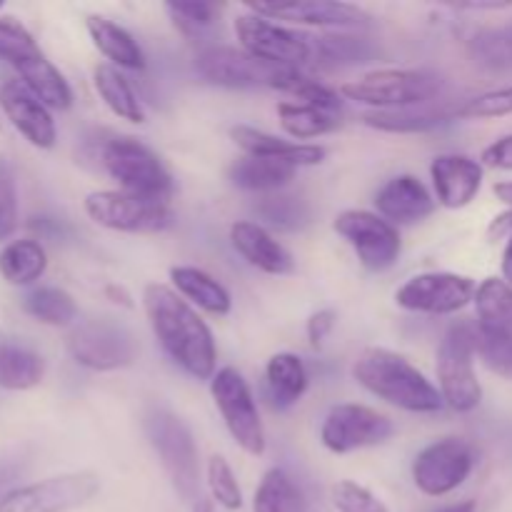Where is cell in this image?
I'll return each mask as SVG.
<instances>
[{"mask_svg": "<svg viewBox=\"0 0 512 512\" xmlns=\"http://www.w3.org/2000/svg\"><path fill=\"white\" fill-rule=\"evenodd\" d=\"M143 308L160 348L180 370L195 380L218 373V348L210 325L170 285L150 283L143 290Z\"/></svg>", "mask_w": 512, "mask_h": 512, "instance_id": "cell-1", "label": "cell"}, {"mask_svg": "<svg viewBox=\"0 0 512 512\" xmlns=\"http://www.w3.org/2000/svg\"><path fill=\"white\" fill-rule=\"evenodd\" d=\"M353 378L370 395L405 413H438L440 390L405 355L388 348H365L353 363Z\"/></svg>", "mask_w": 512, "mask_h": 512, "instance_id": "cell-2", "label": "cell"}, {"mask_svg": "<svg viewBox=\"0 0 512 512\" xmlns=\"http://www.w3.org/2000/svg\"><path fill=\"white\" fill-rule=\"evenodd\" d=\"M0 60L18 73L25 88L33 90L50 110H68L73 105L65 75L40 50L38 40L20 20L0 15Z\"/></svg>", "mask_w": 512, "mask_h": 512, "instance_id": "cell-3", "label": "cell"}, {"mask_svg": "<svg viewBox=\"0 0 512 512\" xmlns=\"http://www.w3.org/2000/svg\"><path fill=\"white\" fill-rule=\"evenodd\" d=\"M143 428L173 483V490L183 503L193 508L203 495H200V455L190 428L168 408L150 410Z\"/></svg>", "mask_w": 512, "mask_h": 512, "instance_id": "cell-4", "label": "cell"}, {"mask_svg": "<svg viewBox=\"0 0 512 512\" xmlns=\"http://www.w3.org/2000/svg\"><path fill=\"white\" fill-rule=\"evenodd\" d=\"M443 93V78L425 68H385L345 83L340 95L370 110H403L430 105Z\"/></svg>", "mask_w": 512, "mask_h": 512, "instance_id": "cell-5", "label": "cell"}, {"mask_svg": "<svg viewBox=\"0 0 512 512\" xmlns=\"http://www.w3.org/2000/svg\"><path fill=\"white\" fill-rule=\"evenodd\" d=\"M475 355H478V330L475 323L458 320L445 330L438 345V390L445 405L455 413H473L483 400L478 373H475Z\"/></svg>", "mask_w": 512, "mask_h": 512, "instance_id": "cell-6", "label": "cell"}, {"mask_svg": "<svg viewBox=\"0 0 512 512\" xmlns=\"http://www.w3.org/2000/svg\"><path fill=\"white\" fill-rule=\"evenodd\" d=\"M100 165L113 180H118L120 190L138 198L170 203L175 193V183L163 160L130 135H118L100 145Z\"/></svg>", "mask_w": 512, "mask_h": 512, "instance_id": "cell-7", "label": "cell"}, {"mask_svg": "<svg viewBox=\"0 0 512 512\" xmlns=\"http://www.w3.org/2000/svg\"><path fill=\"white\" fill-rule=\"evenodd\" d=\"M478 355L493 373L512 380V288L503 278H485L475 293Z\"/></svg>", "mask_w": 512, "mask_h": 512, "instance_id": "cell-8", "label": "cell"}, {"mask_svg": "<svg viewBox=\"0 0 512 512\" xmlns=\"http://www.w3.org/2000/svg\"><path fill=\"white\" fill-rule=\"evenodd\" d=\"M85 213L95 225L113 233L153 235L173 228L175 213L170 203L138 198L125 190H93L85 195Z\"/></svg>", "mask_w": 512, "mask_h": 512, "instance_id": "cell-9", "label": "cell"}, {"mask_svg": "<svg viewBox=\"0 0 512 512\" xmlns=\"http://www.w3.org/2000/svg\"><path fill=\"white\" fill-rule=\"evenodd\" d=\"M210 398H213L235 445L253 458H260L268 443H265V428L258 413V403H255V395L243 373L230 368V365L220 368L210 378Z\"/></svg>", "mask_w": 512, "mask_h": 512, "instance_id": "cell-10", "label": "cell"}, {"mask_svg": "<svg viewBox=\"0 0 512 512\" xmlns=\"http://www.w3.org/2000/svg\"><path fill=\"white\" fill-rule=\"evenodd\" d=\"M240 48L253 58L278 68H300L313 63V38L283 23L255 13H240L233 23Z\"/></svg>", "mask_w": 512, "mask_h": 512, "instance_id": "cell-11", "label": "cell"}, {"mask_svg": "<svg viewBox=\"0 0 512 512\" xmlns=\"http://www.w3.org/2000/svg\"><path fill=\"white\" fill-rule=\"evenodd\" d=\"M98 490V475L75 470L10 490L0 498V512H70L88 505Z\"/></svg>", "mask_w": 512, "mask_h": 512, "instance_id": "cell-12", "label": "cell"}, {"mask_svg": "<svg viewBox=\"0 0 512 512\" xmlns=\"http://www.w3.org/2000/svg\"><path fill=\"white\" fill-rule=\"evenodd\" d=\"M68 353L83 368L110 373L133 365L138 355L133 333L110 318L85 320L68 335Z\"/></svg>", "mask_w": 512, "mask_h": 512, "instance_id": "cell-13", "label": "cell"}, {"mask_svg": "<svg viewBox=\"0 0 512 512\" xmlns=\"http://www.w3.org/2000/svg\"><path fill=\"white\" fill-rule=\"evenodd\" d=\"M333 230L355 250L360 265L370 273H383L398 263L403 250L398 228L373 210H343L335 215Z\"/></svg>", "mask_w": 512, "mask_h": 512, "instance_id": "cell-14", "label": "cell"}, {"mask_svg": "<svg viewBox=\"0 0 512 512\" xmlns=\"http://www.w3.org/2000/svg\"><path fill=\"white\" fill-rule=\"evenodd\" d=\"M475 468V450L463 438H440L413 460V483L428 498H443L458 490Z\"/></svg>", "mask_w": 512, "mask_h": 512, "instance_id": "cell-15", "label": "cell"}, {"mask_svg": "<svg viewBox=\"0 0 512 512\" xmlns=\"http://www.w3.org/2000/svg\"><path fill=\"white\" fill-rule=\"evenodd\" d=\"M395 425L388 415L360 403H340L330 408L320 425V443L335 455L375 448L390 440Z\"/></svg>", "mask_w": 512, "mask_h": 512, "instance_id": "cell-16", "label": "cell"}, {"mask_svg": "<svg viewBox=\"0 0 512 512\" xmlns=\"http://www.w3.org/2000/svg\"><path fill=\"white\" fill-rule=\"evenodd\" d=\"M245 10L288 25H308L320 30H365L373 25L370 13L340 0H260L245 3Z\"/></svg>", "mask_w": 512, "mask_h": 512, "instance_id": "cell-17", "label": "cell"}, {"mask_svg": "<svg viewBox=\"0 0 512 512\" xmlns=\"http://www.w3.org/2000/svg\"><path fill=\"white\" fill-rule=\"evenodd\" d=\"M478 283L458 273H420L405 280L395 293V305L410 313L455 315L475 303Z\"/></svg>", "mask_w": 512, "mask_h": 512, "instance_id": "cell-18", "label": "cell"}, {"mask_svg": "<svg viewBox=\"0 0 512 512\" xmlns=\"http://www.w3.org/2000/svg\"><path fill=\"white\" fill-rule=\"evenodd\" d=\"M278 65H268L263 60L253 58L245 53L243 48H233V45H205L198 55H195V73L210 85L230 90H245V88H273L275 78H278Z\"/></svg>", "mask_w": 512, "mask_h": 512, "instance_id": "cell-19", "label": "cell"}, {"mask_svg": "<svg viewBox=\"0 0 512 512\" xmlns=\"http://www.w3.org/2000/svg\"><path fill=\"white\" fill-rule=\"evenodd\" d=\"M0 110L8 123L28 140L33 148L50 150L58 143V128H55L53 113L48 105L38 98L20 80H8L0 88Z\"/></svg>", "mask_w": 512, "mask_h": 512, "instance_id": "cell-20", "label": "cell"}, {"mask_svg": "<svg viewBox=\"0 0 512 512\" xmlns=\"http://www.w3.org/2000/svg\"><path fill=\"white\" fill-rule=\"evenodd\" d=\"M435 200L448 210L468 208L483 188V165L468 155L445 153L430 163Z\"/></svg>", "mask_w": 512, "mask_h": 512, "instance_id": "cell-21", "label": "cell"}, {"mask_svg": "<svg viewBox=\"0 0 512 512\" xmlns=\"http://www.w3.org/2000/svg\"><path fill=\"white\" fill-rule=\"evenodd\" d=\"M375 208L380 218L393 225H413L423 223L425 218L435 213L438 200L430 195L425 183L415 175L403 173L390 178L375 195Z\"/></svg>", "mask_w": 512, "mask_h": 512, "instance_id": "cell-22", "label": "cell"}, {"mask_svg": "<svg viewBox=\"0 0 512 512\" xmlns=\"http://www.w3.org/2000/svg\"><path fill=\"white\" fill-rule=\"evenodd\" d=\"M230 245L245 263L268 275H290L295 270L290 250L255 220H235L230 225Z\"/></svg>", "mask_w": 512, "mask_h": 512, "instance_id": "cell-23", "label": "cell"}, {"mask_svg": "<svg viewBox=\"0 0 512 512\" xmlns=\"http://www.w3.org/2000/svg\"><path fill=\"white\" fill-rule=\"evenodd\" d=\"M230 138H233V143L238 145L245 155L280 160V163H290L295 165V168L320 165L325 160V155H328V150H325L323 145L295 143V140L278 138V135L268 133V130L253 128V125H233V128H230Z\"/></svg>", "mask_w": 512, "mask_h": 512, "instance_id": "cell-24", "label": "cell"}, {"mask_svg": "<svg viewBox=\"0 0 512 512\" xmlns=\"http://www.w3.org/2000/svg\"><path fill=\"white\" fill-rule=\"evenodd\" d=\"M85 28H88L90 40L98 48V53L115 65L118 70H143L145 55L138 40L118 25L115 20L105 18V15H88L85 18Z\"/></svg>", "mask_w": 512, "mask_h": 512, "instance_id": "cell-25", "label": "cell"}, {"mask_svg": "<svg viewBox=\"0 0 512 512\" xmlns=\"http://www.w3.org/2000/svg\"><path fill=\"white\" fill-rule=\"evenodd\" d=\"M170 283H173L175 293L183 295L193 308L205 310L210 315L223 318L233 308V298H230L228 288L210 273L193 268V265H175V268H170Z\"/></svg>", "mask_w": 512, "mask_h": 512, "instance_id": "cell-26", "label": "cell"}, {"mask_svg": "<svg viewBox=\"0 0 512 512\" xmlns=\"http://www.w3.org/2000/svg\"><path fill=\"white\" fill-rule=\"evenodd\" d=\"M298 168L290 163H280V160L270 158H255V155H243L235 160L228 168V180L238 190H248V193H280L290 180L295 178Z\"/></svg>", "mask_w": 512, "mask_h": 512, "instance_id": "cell-27", "label": "cell"}, {"mask_svg": "<svg viewBox=\"0 0 512 512\" xmlns=\"http://www.w3.org/2000/svg\"><path fill=\"white\" fill-rule=\"evenodd\" d=\"M45 378V360L30 345L15 338H0V388L23 393Z\"/></svg>", "mask_w": 512, "mask_h": 512, "instance_id": "cell-28", "label": "cell"}, {"mask_svg": "<svg viewBox=\"0 0 512 512\" xmlns=\"http://www.w3.org/2000/svg\"><path fill=\"white\" fill-rule=\"evenodd\" d=\"M265 390L275 410H288L308 390V370L295 353H275L265 365Z\"/></svg>", "mask_w": 512, "mask_h": 512, "instance_id": "cell-29", "label": "cell"}, {"mask_svg": "<svg viewBox=\"0 0 512 512\" xmlns=\"http://www.w3.org/2000/svg\"><path fill=\"white\" fill-rule=\"evenodd\" d=\"M93 88L100 95V100L105 103V108L113 115H118L120 120H128V123L143 125L145 123V108L140 103V98L135 95L130 80L120 73L115 65L100 63L93 70Z\"/></svg>", "mask_w": 512, "mask_h": 512, "instance_id": "cell-30", "label": "cell"}, {"mask_svg": "<svg viewBox=\"0 0 512 512\" xmlns=\"http://www.w3.org/2000/svg\"><path fill=\"white\" fill-rule=\"evenodd\" d=\"M455 113L448 108H435V105H418V108H403V110H368L363 113V123L368 128L380 130V133H428V130L440 128V125L450 123Z\"/></svg>", "mask_w": 512, "mask_h": 512, "instance_id": "cell-31", "label": "cell"}, {"mask_svg": "<svg viewBox=\"0 0 512 512\" xmlns=\"http://www.w3.org/2000/svg\"><path fill=\"white\" fill-rule=\"evenodd\" d=\"M48 270V253L33 238L13 240L0 250V275L15 288H28Z\"/></svg>", "mask_w": 512, "mask_h": 512, "instance_id": "cell-32", "label": "cell"}, {"mask_svg": "<svg viewBox=\"0 0 512 512\" xmlns=\"http://www.w3.org/2000/svg\"><path fill=\"white\" fill-rule=\"evenodd\" d=\"M375 58V45L370 38L350 33H325L313 38V63L323 68H345Z\"/></svg>", "mask_w": 512, "mask_h": 512, "instance_id": "cell-33", "label": "cell"}, {"mask_svg": "<svg viewBox=\"0 0 512 512\" xmlns=\"http://www.w3.org/2000/svg\"><path fill=\"white\" fill-rule=\"evenodd\" d=\"M23 310L38 323L50 328H70L78 318V305L73 295L55 285H40L25 293Z\"/></svg>", "mask_w": 512, "mask_h": 512, "instance_id": "cell-34", "label": "cell"}, {"mask_svg": "<svg viewBox=\"0 0 512 512\" xmlns=\"http://www.w3.org/2000/svg\"><path fill=\"white\" fill-rule=\"evenodd\" d=\"M278 120H280V128H283L295 143L335 133V130L343 125L340 115L325 113V110H318L313 108V105H305V103H295V100L278 103Z\"/></svg>", "mask_w": 512, "mask_h": 512, "instance_id": "cell-35", "label": "cell"}, {"mask_svg": "<svg viewBox=\"0 0 512 512\" xmlns=\"http://www.w3.org/2000/svg\"><path fill=\"white\" fill-rule=\"evenodd\" d=\"M273 88L295 95V98H298V103L313 105V108L325 110V113L340 115V110H343V95H340L338 90H333L330 85L320 83L318 78L303 73L300 68H280Z\"/></svg>", "mask_w": 512, "mask_h": 512, "instance_id": "cell-36", "label": "cell"}, {"mask_svg": "<svg viewBox=\"0 0 512 512\" xmlns=\"http://www.w3.org/2000/svg\"><path fill=\"white\" fill-rule=\"evenodd\" d=\"M253 512H308L305 498L295 480L283 468H273L263 475L253 498Z\"/></svg>", "mask_w": 512, "mask_h": 512, "instance_id": "cell-37", "label": "cell"}, {"mask_svg": "<svg viewBox=\"0 0 512 512\" xmlns=\"http://www.w3.org/2000/svg\"><path fill=\"white\" fill-rule=\"evenodd\" d=\"M255 215L265 230H300L310 223V205L298 195L270 193L255 203Z\"/></svg>", "mask_w": 512, "mask_h": 512, "instance_id": "cell-38", "label": "cell"}, {"mask_svg": "<svg viewBox=\"0 0 512 512\" xmlns=\"http://www.w3.org/2000/svg\"><path fill=\"white\" fill-rule=\"evenodd\" d=\"M468 50L473 63L480 65V68L493 70V73L512 70V23L475 33Z\"/></svg>", "mask_w": 512, "mask_h": 512, "instance_id": "cell-39", "label": "cell"}, {"mask_svg": "<svg viewBox=\"0 0 512 512\" xmlns=\"http://www.w3.org/2000/svg\"><path fill=\"white\" fill-rule=\"evenodd\" d=\"M170 23L185 35V38H203L218 20V5L203 3V0H185V3H165Z\"/></svg>", "mask_w": 512, "mask_h": 512, "instance_id": "cell-40", "label": "cell"}, {"mask_svg": "<svg viewBox=\"0 0 512 512\" xmlns=\"http://www.w3.org/2000/svg\"><path fill=\"white\" fill-rule=\"evenodd\" d=\"M205 483H208L210 500L218 503L225 510H240L243 508V490H240L238 478H235L233 468L223 455H213L205 465Z\"/></svg>", "mask_w": 512, "mask_h": 512, "instance_id": "cell-41", "label": "cell"}, {"mask_svg": "<svg viewBox=\"0 0 512 512\" xmlns=\"http://www.w3.org/2000/svg\"><path fill=\"white\" fill-rule=\"evenodd\" d=\"M512 115V85L508 88L488 90V93L470 98L455 110V118H473V120H493Z\"/></svg>", "mask_w": 512, "mask_h": 512, "instance_id": "cell-42", "label": "cell"}, {"mask_svg": "<svg viewBox=\"0 0 512 512\" xmlns=\"http://www.w3.org/2000/svg\"><path fill=\"white\" fill-rule=\"evenodd\" d=\"M18 228V180L5 155H0V240H8Z\"/></svg>", "mask_w": 512, "mask_h": 512, "instance_id": "cell-43", "label": "cell"}, {"mask_svg": "<svg viewBox=\"0 0 512 512\" xmlns=\"http://www.w3.org/2000/svg\"><path fill=\"white\" fill-rule=\"evenodd\" d=\"M330 498H333V505L338 508V512H390L378 495L370 493L363 485L353 483V480L335 483Z\"/></svg>", "mask_w": 512, "mask_h": 512, "instance_id": "cell-44", "label": "cell"}, {"mask_svg": "<svg viewBox=\"0 0 512 512\" xmlns=\"http://www.w3.org/2000/svg\"><path fill=\"white\" fill-rule=\"evenodd\" d=\"M335 323H338V313L333 308H323L315 310L313 315L308 318V325H305V333H308V340L313 348H320L325 343L330 333H333Z\"/></svg>", "mask_w": 512, "mask_h": 512, "instance_id": "cell-45", "label": "cell"}, {"mask_svg": "<svg viewBox=\"0 0 512 512\" xmlns=\"http://www.w3.org/2000/svg\"><path fill=\"white\" fill-rule=\"evenodd\" d=\"M480 165L512 173V133L503 135V138H498L495 143H490L488 148L483 150V155H480Z\"/></svg>", "mask_w": 512, "mask_h": 512, "instance_id": "cell-46", "label": "cell"}, {"mask_svg": "<svg viewBox=\"0 0 512 512\" xmlns=\"http://www.w3.org/2000/svg\"><path fill=\"white\" fill-rule=\"evenodd\" d=\"M105 295H108L113 303L123 305V308H133V300H130V295L125 293V288H120V285H108V288H105Z\"/></svg>", "mask_w": 512, "mask_h": 512, "instance_id": "cell-47", "label": "cell"}, {"mask_svg": "<svg viewBox=\"0 0 512 512\" xmlns=\"http://www.w3.org/2000/svg\"><path fill=\"white\" fill-rule=\"evenodd\" d=\"M493 193L500 203L510 205L512 208V180H500V183L493 185Z\"/></svg>", "mask_w": 512, "mask_h": 512, "instance_id": "cell-48", "label": "cell"}, {"mask_svg": "<svg viewBox=\"0 0 512 512\" xmlns=\"http://www.w3.org/2000/svg\"><path fill=\"white\" fill-rule=\"evenodd\" d=\"M503 280L512 288V235L505 245V253H503Z\"/></svg>", "mask_w": 512, "mask_h": 512, "instance_id": "cell-49", "label": "cell"}, {"mask_svg": "<svg viewBox=\"0 0 512 512\" xmlns=\"http://www.w3.org/2000/svg\"><path fill=\"white\" fill-rule=\"evenodd\" d=\"M438 512H475L473 503H458V505H450V508H443Z\"/></svg>", "mask_w": 512, "mask_h": 512, "instance_id": "cell-50", "label": "cell"}, {"mask_svg": "<svg viewBox=\"0 0 512 512\" xmlns=\"http://www.w3.org/2000/svg\"><path fill=\"white\" fill-rule=\"evenodd\" d=\"M193 512H213V500H208V498H200L198 503L193 505Z\"/></svg>", "mask_w": 512, "mask_h": 512, "instance_id": "cell-51", "label": "cell"}]
</instances>
